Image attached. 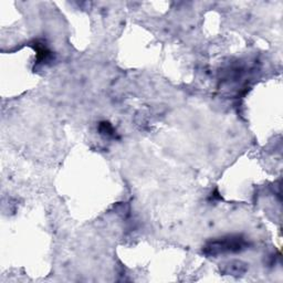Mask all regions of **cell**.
I'll return each instance as SVG.
<instances>
[{
  "mask_svg": "<svg viewBox=\"0 0 283 283\" xmlns=\"http://www.w3.org/2000/svg\"><path fill=\"white\" fill-rule=\"evenodd\" d=\"M101 132L103 134H106V135H112V134L114 133L113 128H112V126L109 123H102V125H101Z\"/></svg>",
  "mask_w": 283,
  "mask_h": 283,
  "instance_id": "7a4b0ae2",
  "label": "cell"
},
{
  "mask_svg": "<svg viewBox=\"0 0 283 283\" xmlns=\"http://www.w3.org/2000/svg\"><path fill=\"white\" fill-rule=\"evenodd\" d=\"M247 242L241 237H227L214 240L205 247V253L208 255H218L224 252H237L245 248Z\"/></svg>",
  "mask_w": 283,
  "mask_h": 283,
  "instance_id": "6da1fadb",
  "label": "cell"
}]
</instances>
